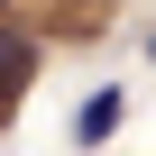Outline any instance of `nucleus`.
Here are the masks:
<instances>
[{
  "label": "nucleus",
  "mask_w": 156,
  "mask_h": 156,
  "mask_svg": "<svg viewBox=\"0 0 156 156\" xmlns=\"http://www.w3.org/2000/svg\"><path fill=\"white\" fill-rule=\"evenodd\" d=\"M28 73H37V37H28L9 9H0V110L19 101V83H28Z\"/></svg>",
  "instance_id": "obj_1"
},
{
  "label": "nucleus",
  "mask_w": 156,
  "mask_h": 156,
  "mask_svg": "<svg viewBox=\"0 0 156 156\" xmlns=\"http://www.w3.org/2000/svg\"><path fill=\"white\" fill-rule=\"evenodd\" d=\"M119 110H129V101H119V92H92V101H83V110H73V138H83V147H101V138H110V129H119Z\"/></svg>",
  "instance_id": "obj_2"
},
{
  "label": "nucleus",
  "mask_w": 156,
  "mask_h": 156,
  "mask_svg": "<svg viewBox=\"0 0 156 156\" xmlns=\"http://www.w3.org/2000/svg\"><path fill=\"white\" fill-rule=\"evenodd\" d=\"M147 55H156V46H147Z\"/></svg>",
  "instance_id": "obj_3"
}]
</instances>
